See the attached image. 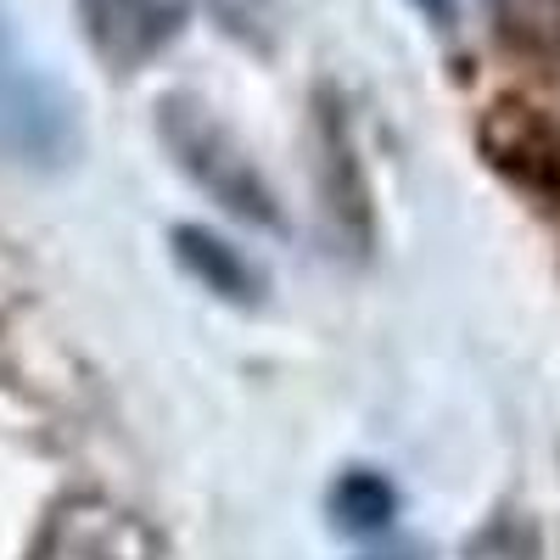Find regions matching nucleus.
I'll return each instance as SVG.
<instances>
[{
  "mask_svg": "<svg viewBox=\"0 0 560 560\" xmlns=\"http://www.w3.org/2000/svg\"><path fill=\"white\" fill-rule=\"evenodd\" d=\"M314 147H319V191H325V213L337 219V236L353 242L359 253L370 247V197H364V179L348 147V129L337 124L331 107H319L314 124Z\"/></svg>",
  "mask_w": 560,
  "mask_h": 560,
  "instance_id": "nucleus-6",
  "label": "nucleus"
},
{
  "mask_svg": "<svg viewBox=\"0 0 560 560\" xmlns=\"http://www.w3.org/2000/svg\"><path fill=\"white\" fill-rule=\"evenodd\" d=\"M34 560H158V544L124 510L79 499V504H62L45 522Z\"/></svg>",
  "mask_w": 560,
  "mask_h": 560,
  "instance_id": "nucleus-3",
  "label": "nucleus"
},
{
  "mask_svg": "<svg viewBox=\"0 0 560 560\" xmlns=\"http://www.w3.org/2000/svg\"><path fill=\"white\" fill-rule=\"evenodd\" d=\"M482 147L493 152V163L504 174H516L522 185H533L538 197H560V135L549 129L544 113L504 102L482 118Z\"/></svg>",
  "mask_w": 560,
  "mask_h": 560,
  "instance_id": "nucleus-5",
  "label": "nucleus"
},
{
  "mask_svg": "<svg viewBox=\"0 0 560 560\" xmlns=\"http://www.w3.org/2000/svg\"><path fill=\"white\" fill-rule=\"evenodd\" d=\"M12 62V28H7V12H0V68Z\"/></svg>",
  "mask_w": 560,
  "mask_h": 560,
  "instance_id": "nucleus-10",
  "label": "nucleus"
},
{
  "mask_svg": "<svg viewBox=\"0 0 560 560\" xmlns=\"http://www.w3.org/2000/svg\"><path fill=\"white\" fill-rule=\"evenodd\" d=\"M420 7H427V12H448V0H420Z\"/></svg>",
  "mask_w": 560,
  "mask_h": 560,
  "instance_id": "nucleus-11",
  "label": "nucleus"
},
{
  "mask_svg": "<svg viewBox=\"0 0 560 560\" xmlns=\"http://www.w3.org/2000/svg\"><path fill=\"white\" fill-rule=\"evenodd\" d=\"M96 57L118 73L152 62L179 34V0H73Z\"/></svg>",
  "mask_w": 560,
  "mask_h": 560,
  "instance_id": "nucleus-4",
  "label": "nucleus"
},
{
  "mask_svg": "<svg viewBox=\"0 0 560 560\" xmlns=\"http://www.w3.org/2000/svg\"><path fill=\"white\" fill-rule=\"evenodd\" d=\"M174 253L208 292H219L230 303H253L258 287H264V275L242 258V247H230L224 236H213V230H202V224H179L174 230Z\"/></svg>",
  "mask_w": 560,
  "mask_h": 560,
  "instance_id": "nucleus-7",
  "label": "nucleus"
},
{
  "mask_svg": "<svg viewBox=\"0 0 560 560\" xmlns=\"http://www.w3.org/2000/svg\"><path fill=\"white\" fill-rule=\"evenodd\" d=\"M493 23L522 51H555L560 45V0H493Z\"/></svg>",
  "mask_w": 560,
  "mask_h": 560,
  "instance_id": "nucleus-9",
  "label": "nucleus"
},
{
  "mask_svg": "<svg viewBox=\"0 0 560 560\" xmlns=\"http://www.w3.org/2000/svg\"><path fill=\"white\" fill-rule=\"evenodd\" d=\"M393 510H398V493L376 471H348L331 488V516H337L342 533H376V527L393 522Z\"/></svg>",
  "mask_w": 560,
  "mask_h": 560,
  "instance_id": "nucleus-8",
  "label": "nucleus"
},
{
  "mask_svg": "<svg viewBox=\"0 0 560 560\" xmlns=\"http://www.w3.org/2000/svg\"><path fill=\"white\" fill-rule=\"evenodd\" d=\"M0 152L28 168H62L79 152V107L39 68H0Z\"/></svg>",
  "mask_w": 560,
  "mask_h": 560,
  "instance_id": "nucleus-2",
  "label": "nucleus"
},
{
  "mask_svg": "<svg viewBox=\"0 0 560 560\" xmlns=\"http://www.w3.org/2000/svg\"><path fill=\"white\" fill-rule=\"evenodd\" d=\"M158 135H163L168 158L191 174L219 208H230V213L247 219V224H280L275 191H269V179L258 174L253 152L197 96H168L158 107Z\"/></svg>",
  "mask_w": 560,
  "mask_h": 560,
  "instance_id": "nucleus-1",
  "label": "nucleus"
},
{
  "mask_svg": "<svg viewBox=\"0 0 560 560\" xmlns=\"http://www.w3.org/2000/svg\"><path fill=\"white\" fill-rule=\"evenodd\" d=\"M370 560H415V555H370Z\"/></svg>",
  "mask_w": 560,
  "mask_h": 560,
  "instance_id": "nucleus-12",
  "label": "nucleus"
}]
</instances>
